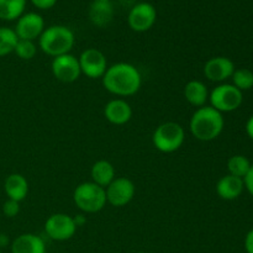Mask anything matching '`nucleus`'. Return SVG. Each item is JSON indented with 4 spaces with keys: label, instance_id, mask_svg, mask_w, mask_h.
Returning <instances> with one entry per match:
<instances>
[{
    "label": "nucleus",
    "instance_id": "15",
    "mask_svg": "<svg viewBox=\"0 0 253 253\" xmlns=\"http://www.w3.org/2000/svg\"><path fill=\"white\" fill-rule=\"evenodd\" d=\"M216 194L224 200H235L242 194L245 189V183L242 178L226 174L220 178L216 183Z\"/></svg>",
    "mask_w": 253,
    "mask_h": 253
},
{
    "label": "nucleus",
    "instance_id": "14",
    "mask_svg": "<svg viewBox=\"0 0 253 253\" xmlns=\"http://www.w3.org/2000/svg\"><path fill=\"white\" fill-rule=\"evenodd\" d=\"M104 116L113 125H125L132 118V108L124 99H113L106 103Z\"/></svg>",
    "mask_w": 253,
    "mask_h": 253
},
{
    "label": "nucleus",
    "instance_id": "33",
    "mask_svg": "<svg viewBox=\"0 0 253 253\" xmlns=\"http://www.w3.org/2000/svg\"><path fill=\"white\" fill-rule=\"evenodd\" d=\"M136 253H146V252H136Z\"/></svg>",
    "mask_w": 253,
    "mask_h": 253
},
{
    "label": "nucleus",
    "instance_id": "11",
    "mask_svg": "<svg viewBox=\"0 0 253 253\" xmlns=\"http://www.w3.org/2000/svg\"><path fill=\"white\" fill-rule=\"evenodd\" d=\"M82 74L88 78H103L108 69V61L105 54L96 48H86L78 57Z\"/></svg>",
    "mask_w": 253,
    "mask_h": 253
},
{
    "label": "nucleus",
    "instance_id": "28",
    "mask_svg": "<svg viewBox=\"0 0 253 253\" xmlns=\"http://www.w3.org/2000/svg\"><path fill=\"white\" fill-rule=\"evenodd\" d=\"M245 188L247 189V192L253 197V163L251 165V168H250L249 173L246 174V177L244 178Z\"/></svg>",
    "mask_w": 253,
    "mask_h": 253
},
{
    "label": "nucleus",
    "instance_id": "8",
    "mask_svg": "<svg viewBox=\"0 0 253 253\" xmlns=\"http://www.w3.org/2000/svg\"><path fill=\"white\" fill-rule=\"evenodd\" d=\"M157 20V10L150 2H137L127 15V24L135 32H146L152 29Z\"/></svg>",
    "mask_w": 253,
    "mask_h": 253
},
{
    "label": "nucleus",
    "instance_id": "3",
    "mask_svg": "<svg viewBox=\"0 0 253 253\" xmlns=\"http://www.w3.org/2000/svg\"><path fill=\"white\" fill-rule=\"evenodd\" d=\"M39 46L42 52L53 58L71 53L74 46V34L63 25H52L43 30L39 39Z\"/></svg>",
    "mask_w": 253,
    "mask_h": 253
},
{
    "label": "nucleus",
    "instance_id": "4",
    "mask_svg": "<svg viewBox=\"0 0 253 253\" xmlns=\"http://www.w3.org/2000/svg\"><path fill=\"white\" fill-rule=\"evenodd\" d=\"M73 200L79 210L88 214L101 211L108 203L105 188L94 182H84L77 185L73 192Z\"/></svg>",
    "mask_w": 253,
    "mask_h": 253
},
{
    "label": "nucleus",
    "instance_id": "29",
    "mask_svg": "<svg viewBox=\"0 0 253 253\" xmlns=\"http://www.w3.org/2000/svg\"><path fill=\"white\" fill-rule=\"evenodd\" d=\"M245 250L247 253H253V229L250 230L245 237Z\"/></svg>",
    "mask_w": 253,
    "mask_h": 253
},
{
    "label": "nucleus",
    "instance_id": "13",
    "mask_svg": "<svg viewBox=\"0 0 253 253\" xmlns=\"http://www.w3.org/2000/svg\"><path fill=\"white\" fill-rule=\"evenodd\" d=\"M235 72V64L227 57L217 56L207 61L204 66V76L207 79L216 83H221L231 78Z\"/></svg>",
    "mask_w": 253,
    "mask_h": 253
},
{
    "label": "nucleus",
    "instance_id": "31",
    "mask_svg": "<svg viewBox=\"0 0 253 253\" xmlns=\"http://www.w3.org/2000/svg\"><path fill=\"white\" fill-rule=\"evenodd\" d=\"M7 242H9V239H7L5 235H0V249H1V247L6 246Z\"/></svg>",
    "mask_w": 253,
    "mask_h": 253
},
{
    "label": "nucleus",
    "instance_id": "18",
    "mask_svg": "<svg viewBox=\"0 0 253 253\" xmlns=\"http://www.w3.org/2000/svg\"><path fill=\"white\" fill-rule=\"evenodd\" d=\"M89 19L91 24L98 27H105L114 17V9L111 1H99L94 0L89 6Z\"/></svg>",
    "mask_w": 253,
    "mask_h": 253
},
{
    "label": "nucleus",
    "instance_id": "9",
    "mask_svg": "<svg viewBox=\"0 0 253 253\" xmlns=\"http://www.w3.org/2000/svg\"><path fill=\"white\" fill-rule=\"evenodd\" d=\"M106 200L113 207H126L133 199L136 187L131 179L126 177H118L105 188Z\"/></svg>",
    "mask_w": 253,
    "mask_h": 253
},
{
    "label": "nucleus",
    "instance_id": "20",
    "mask_svg": "<svg viewBox=\"0 0 253 253\" xmlns=\"http://www.w3.org/2000/svg\"><path fill=\"white\" fill-rule=\"evenodd\" d=\"M91 182L100 187L106 188L114 179H115V168L109 161L100 160L96 161L90 169Z\"/></svg>",
    "mask_w": 253,
    "mask_h": 253
},
{
    "label": "nucleus",
    "instance_id": "30",
    "mask_svg": "<svg viewBox=\"0 0 253 253\" xmlns=\"http://www.w3.org/2000/svg\"><path fill=\"white\" fill-rule=\"evenodd\" d=\"M246 132L249 135V137L253 140V115L247 120L246 123Z\"/></svg>",
    "mask_w": 253,
    "mask_h": 253
},
{
    "label": "nucleus",
    "instance_id": "10",
    "mask_svg": "<svg viewBox=\"0 0 253 253\" xmlns=\"http://www.w3.org/2000/svg\"><path fill=\"white\" fill-rule=\"evenodd\" d=\"M51 69L54 78L62 83H73L78 81L82 74L78 58L72 53L54 57Z\"/></svg>",
    "mask_w": 253,
    "mask_h": 253
},
{
    "label": "nucleus",
    "instance_id": "32",
    "mask_svg": "<svg viewBox=\"0 0 253 253\" xmlns=\"http://www.w3.org/2000/svg\"><path fill=\"white\" fill-rule=\"evenodd\" d=\"M99 1H111V0H99Z\"/></svg>",
    "mask_w": 253,
    "mask_h": 253
},
{
    "label": "nucleus",
    "instance_id": "12",
    "mask_svg": "<svg viewBox=\"0 0 253 253\" xmlns=\"http://www.w3.org/2000/svg\"><path fill=\"white\" fill-rule=\"evenodd\" d=\"M44 20L37 12H26L22 14L17 19L16 26H15V32H16L19 40H29V41H35L40 39L41 34L43 32Z\"/></svg>",
    "mask_w": 253,
    "mask_h": 253
},
{
    "label": "nucleus",
    "instance_id": "7",
    "mask_svg": "<svg viewBox=\"0 0 253 253\" xmlns=\"http://www.w3.org/2000/svg\"><path fill=\"white\" fill-rule=\"evenodd\" d=\"M74 219L68 214L57 212L52 214L44 222V231L53 241H67L72 239L77 231Z\"/></svg>",
    "mask_w": 253,
    "mask_h": 253
},
{
    "label": "nucleus",
    "instance_id": "27",
    "mask_svg": "<svg viewBox=\"0 0 253 253\" xmlns=\"http://www.w3.org/2000/svg\"><path fill=\"white\" fill-rule=\"evenodd\" d=\"M30 1L40 10H48L57 4V0H30Z\"/></svg>",
    "mask_w": 253,
    "mask_h": 253
},
{
    "label": "nucleus",
    "instance_id": "17",
    "mask_svg": "<svg viewBox=\"0 0 253 253\" xmlns=\"http://www.w3.org/2000/svg\"><path fill=\"white\" fill-rule=\"evenodd\" d=\"M5 194L7 199L15 200V202H22L29 194V182L26 178L19 173H12L7 175L4 183Z\"/></svg>",
    "mask_w": 253,
    "mask_h": 253
},
{
    "label": "nucleus",
    "instance_id": "22",
    "mask_svg": "<svg viewBox=\"0 0 253 253\" xmlns=\"http://www.w3.org/2000/svg\"><path fill=\"white\" fill-rule=\"evenodd\" d=\"M251 165L252 163L250 162V160L246 156L235 155L230 157L229 161H227V170H229V174L244 179L247 173H249Z\"/></svg>",
    "mask_w": 253,
    "mask_h": 253
},
{
    "label": "nucleus",
    "instance_id": "25",
    "mask_svg": "<svg viewBox=\"0 0 253 253\" xmlns=\"http://www.w3.org/2000/svg\"><path fill=\"white\" fill-rule=\"evenodd\" d=\"M15 53L19 58L24 61H30L34 58L37 53V46L35 41H29V40H19L16 47H15Z\"/></svg>",
    "mask_w": 253,
    "mask_h": 253
},
{
    "label": "nucleus",
    "instance_id": "2",
    "mask_svg": "<svg viewBox=\"0 0 253 253\" xmlns=\"http://www.w3.org/2000/svg\"><path fill=\"white\" fill-rule=\"evenodd\" d=\"M225 120L220 111L212 106H202L194 111L189 121V130L197 140L209 142L221 135Z\"/></svg>",
    "mask_w": 253,
    "mask_h": 253
},
{
    "label": "nucleus",
    "instance_id": "19",
    "mask_svg": "<svg viewBox=\"0 0 253 253\" xmlns=\"http://www.w3.org/2000/svg\"><path fill=\"white\" fill-rule=\"evenodd\" d=\"M184 98L190 105L195 108H202L209 99L208 86L202 81H197V79L189 81L184 86Z\"/></svg>",
    "mask_w": 253,
    "mask_h": 253
},
{
    "label": "nucleus",
    "instance_id": "21",
    "mask_svg": "<svg viewBox=\"0 0 253 253\" xmlns=\"http://www.w3.org/2000/svg\"><path fill=\"white\" fill-rule=\"evenodd\" d=\"M27 0H0V20L14 21L25 12Z\"/></svg>",
    "mask_w": 253,
    "mask_h": 253
},
{
    "label": "nucleus",
    "instance_id": "6",
    "mask_svg": "<svg viewBox=\"0 0 253 253\" xmlns=\"http://www.w3.org/2000/svg\"><path fill=\"white\" fill-rule=\"evenodd\" d=\"M210 104L220 113H231L237 110L244 101V94L234 84H220L209 94Z\"/></svg>",
    "mask_w": 253,
    "mask_h": 253
},
{
    "label": "nucleus",
    "instance_id": "1",
    "mask_svg": "<svg viewBox=\"0 0 253 253\" xmlns=\"http://www.w3.org/2000/svg\"><path fill=\"white\" fill-rule=\"evenodd\" d=\"M109 93L116 96H131L137 93L142 84L141 73L133 64L119 62L108 67L101 78Z\"/></svg>",
    "mask_w": 253,
    "mask_h": 253
},
{
    "label": "nucleus",
    "instance_id": "34",
    "mask_svg": "<svg viewBox=\"0 0 253 253\" xmlns=\"http://www.w3.org/2000/svg\"><path fill=\"white\" fill-rule=\"evenodd\" d=\"M0 253H1V249H0Z\"/></svg>",
    "mask_w": 253,
    "mask_h": 253
},
{
    "label": "nucleus",
    "instance_id": "5",
    "mask_svg": "<svg viewBox=\"0 0 253 253\" xmlns=\"http://www.w3.org/2000/svg\"><path fill=\"white\" fill-rule=\"evenodd\" d=\"M185 140V132L182 125L174 121H167L156 127L152 135V142L156 150L162 153H173L179 150Z\"/></svg>",
    "mask_w": 253,
    "mask_h": 253
},
{
    "label": "nucleus",
    "instance_id": "26",
    "mask_svg": "<svg viewBox=\"0 0 253 253\" xmlns=\"http://www.w3.org/2000/svg\"><path fill=\"white\" fill-rule=\"evenodd\" d=\"M2 212L6 217H15L20 212V203L7 199L2 205Z\"/></svg>",
    "mask_w": 253,
    "mask_h": 253
},
{
    "label": "nucleus",
    "instance_id": "23",
    "mask_svg": "<svg viewBox=\"0 0 253 253\" xmlns=\"http://www.w3.org/2000/svg\"><path fill=\"white\" fill-rule=\"evenodd\" d=\"M19 37L15 30L10 27H0V57L7 56L15 51Z\"/></svg>",
    "mask_w": 253,
    "mask_h": 253
},
{
    "label": "nucleus",
    "instance_id": "16",
    "mask_svg": "<svg viewBox=\"0 0 253 253\" xmlns=\"http://www.w3.org/2000/svg\"><path fill=\"white\" fill-rule=\"evenodd\" d=\"M11 253H46V245L35 234H22L11 244Z\"/></svg>",
    "mask_w": 253,
    "mask_h": 253
},
{
    "label": "nucleus",
    "instance_id": "24",
    "mask_svg": "<svg viewBox=\"0 0 253 253\" xmlns=\"http://www.w3.org/2000/svg\"><path fill=\"white\" fill-rule=\"evenodd\" d=\"M232 84L241 91L253 88V72L247 68L235 69L232 74Z\"/></svg>",
    "mask_w": 253,
    "mask_h": 253
}]
</instances>
